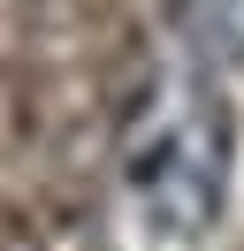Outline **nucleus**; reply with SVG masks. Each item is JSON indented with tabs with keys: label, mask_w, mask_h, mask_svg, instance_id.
Listing matches in <instances>:
<instances>
[{
	"label": "nucleus",
	"mask_w": 244,
	"mask_h": 251,
	"mask_svg": "<svg viewBox=\"0 0 244 251\" xmlns=\"http://www.w3.org/2000/svg\"><path fill=\"white\" fill-rule=\"evenodd\" d=\"M122 175H130L137 205L168 228H206L229 183V122L206 92L160 84L145 92V114L122 137Z\"/></svg>",
	"instance_id": "f257e3e1"
},
{
	"label": "nucleus",
	"mask_w": 244,
	"mask_h": 251,
	"mask_svg": "<svg viewBox=\"0 0 244 251\" xmlns=\"http://www.w3.org/2000/svg\"><path fill=\"white\" fill-rule=\"evenodd\" d=\"M183 31L206 61H244V0H183Z\"/></svg>",
	"instance_id": "f03ea898"
}]
</instances>
